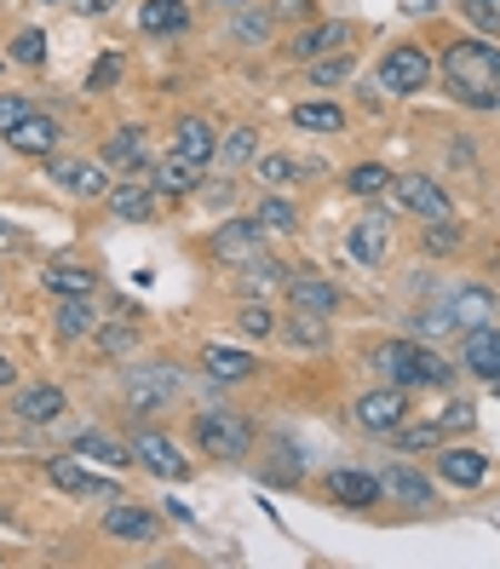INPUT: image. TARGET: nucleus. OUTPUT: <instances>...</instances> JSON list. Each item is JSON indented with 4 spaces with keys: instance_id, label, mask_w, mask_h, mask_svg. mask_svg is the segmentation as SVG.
Returning a JSON list of instances; mask_svg holds the SVG:
<instances>
[{
    "instance_id": "45",
    "label": "nucleus",
    "mask_w": 500,
    "mask_h": 569,
    "mask_svg": "<svg viewBox=\"0 0 500 569\" xmlns=\"http://www.w3.org/2000/svg\"><path fill=\"white\" fill-rule=\"evenodd\" d=\"M426 248H431V253H454V248H460V224H454V219H431Z\"/></svg>"
},
{
    "instance_id": "22",
    "label": "nucleus",
    "mask_w": 500,
    "mask_h": 569,
    "mask_svg": "<svg viewBox=\"0 0 500 569\" xmlns=\"http://www.w3.org/2000/svg\"><path fill=\"white\" fill-rule=\"evenodd\" d=\"M202 362H208V375L224 380V386H242V380L259 375V357H253V351H230V346H208Z\"/></svg>"
},
{
    "instance_id": "26",
    "label": "nucleus",
    "mask_w": 500,
    "mask_h": 569,
    "mask_svg": "<svg viewBox=\"0 0 500 569\" xmlns=\"http://www.w3.org/2000/svg\"><path fill=\"white\" fill-rule=\"evenodd\" d=\"M380 495H397V500H409V507H426V500H431V478L414 472V466H391V472L380 478Z\"/></svg>"
},
{
    "instance_id": "48",
    "label": "nucleus",
    "mask_w": 500,
    "mask_h": 569,
    "mask_svg": "<svg viewBox=\"0 0 500 569\" xmlns=\"http://www.w3.org/2000/svg\"><path fill=\"white\" fill-rule=\"evenodd\" d=\"M29 116V104H23V98H12V92H0V139H7V132L18 127Z\"/></svg>"
},
{
    "instance_id": "46",
    "label": "nucleus",
    "mask_w": 500,
    "mask_h": 569,
    "mask_svg": "<svg viewBox=\"0 0 500 569\" xmlns=\"http://www.w3.org/2000/svg\"><path fill=\"white\" fill-rule=\"evenodd\" d=\"M431 443H443V426H409V431H397V449H403V455L431 449Z\"/></svg>"
},
{
    "instance_id": "33",
    "label": "nucleus",
    "mask_w": 500,
    "mask_h": 569,
    "mask_svg": "<svg viewBox=\"0 0 500 569\" xmlns=\"http://www.w3.org/2000/svg\"><path fill=\"white\" fill-rule=\"evenodd\" d=\"M454 317H460L466 328H483V322L494 317V293H489V288H460V293H454Z\"/></svg>"
},
{
    "instance_id": "7",
    "label": "nucleus",
    "mask_w": 500,
    "mask_h": 569,
    "mask_svg": "<svg viewBox=\"0 0 500 569\" xmlns=\"http://www.w3.org/2000/svg\"><path fill=\"white\" fill-rule=\"evenodd\" d=\"M403 415H409V391L403 386H380V391L357 397V426H369V431H397Z\"/></svg>"
},
{
    "instance_id": "10",
    "label": "nucleus",
    "mask_w": 500,
    "mask_h": 569,
    "mask_svg": "<svg viewBox=\"0 0 500 569\" xmlns=\"http://www.w3.org/2000/svg\"><path fill=\"white\" fill-rule=\"evenodd\" d=\"M282 288H288V306L306 311V317H333V311H340V288H333L328 277H317V271H299Z\"/></svg>"
},
{
    "instance_id": "38",
    "label": "nucleus",
    "mask_w": 500,
    "mask_h": 569,
    "mask_svg": "<svg viewBox=\"0 0 500 569\" xmlns=\"http://www.w3.org/2000/svg\"><path fill=\"white\" fill-rule=\"evenodd\" d=\"M237 328L253 333V340H264V333H277V311L264 306V299H248V306L237 311Z\"/></svg>"
},
{
    "instance_id": "1",
    "label": "nucleus",
    "mask_w": 500,
    "mask_h": 569,
    "mask_svg": "<svg viewBox=\"0 0 500 569\" xmlns=\"http://www.w3.org/2000/svg\"><path fill=\"white\" fill-rule=\"evenodd\" d=\"M443 87L472 110H500V52L489 41H454L443 52Z\"/></svg>"
},
{
    "instance_id": "13",
    "label": "nucleus",
    "mask_w": 500,
    "mask_h": 569,
    "mask_svg": "<svg viewBox=\"0 0 500 569\" xmlns=\"http://www.w3.org/2000/svg\"><path fill=\"white\" fill-rule=\"evenodd\" d=\"M104 535H116V541H156L161 535V518L144 512V507H127V500H110V512H104Z\"/></svg>"
},
{
    "instance_id": "52",
    "label": "nucleus",
    "mask_w": 500,
    "mask_h": 569,
    "mask_svg": "<svg viewBox=\"0 0 500 569\" xmlns=\"http://www.w3.org/2000/svg\"><path fill=\"white\" fill-rule=\"evenodd\" d=\"M12 380H18V362H12L7 351H0V386H12Z\"/></svg>"
},
{
    "instance_id": "18",
    "label": "nucleus",
    "mask_w": 500,
    "mask_h": 569,
    "mask_svg": "<svg viewBox=\"0 0 500 569\" xmlns=\"http://www.w3.org/2000/svg\"><path fill=\"white\" fill-rule=\"evenodd\" d=\"M12 409H18V420H29V426H52L63 409H70V397H63V386H23V391L12 397Z\"/></svg>"
},
{
    "instance_id": "11",
    "label": "nucleus",
    "mask_w": 500,
    "mask_h": 569,
    "mask_svg": "<svg viewBox=\"0 0 500 569\" xmlns=\"http://www.w3.org/2000/svg\"><path fill=\"white\" fill-rule=\"evenodd\" d=\"M328 500H340V507H374L380 500V478L374 472H357V466H333V472L322 478Z\"/></svg>"
},
{
    "instance_id": "31",
    "label": "nucleus",
    "mask_w": 500,
    "mask_h": 569,
    "mask_svg": "<svg viewBox=\"0 0 500 569\" xmlns=\"http://www.w3.org/2000/svg\"><path fill=\"white\" fill-rule=\"evenodd\" d=\"M277 282H288V264H282V259H264V253H253V259L242 264V293H248V299L271 293Z\"/></svg>"
},
{
    "instance_id": "24",
    "label": "nucleus",
    "mask_w": 500,
    "mask_h": 569,
    "mask_svg": "<svg viewBox=\"0 0 500 569\" xmlns=\"http://www.w3.org/2000/svg\"><path fill=\"white\" fill-rule=\"evenodd\" d=\"M346 41H351V23H317L299 41H288V58H322V52H340Z\"/></svg>"
},
{
    "instance_id": "6",
    "label": "nucleus",
    "mask_w": 500,
    "mask_h": 569,
    "mask_svg": "<svg viewBox=\"0 0 500 569\" xmlns=\"http://www.w3.org/2000/svg\"><path fill=\"white\" fill-rule=\"evenodd\" d=\"M47 179H52L63 196H81V202H92V196H110V167H104V161H70V156H58V161H47Z\"/></svg>"
},
{
    "instance_id": "41",
    "label": "nucleus",
    "mask_w": 500,
    "mask_h": 569,
    "mask_svg": "<svg viewBox=\"0 0 500 569\" xmlns=\"http://www.w3.org/2000/svg\"><path fill=\"white\" fill-rule=\"evenodd\" d=\"M357 196H380V190H391V173L380 161H362V167H351V179H346Z\"/></svg>"
},
{
    "instance_id": "37",
    "label": "nucleus",
    "mask_w": 500,
    "mask_h": 569,
    "mask_svg": "<svg viewBox=\"0 0 500 569\" xmlns=\"http://www.w3.org/2000/svg\"><path fill=\"white\" fill-rule=\"evenodd\" d=\"M132 346H139V322H110V328H98V351H104V357H121V351H132Z\"/></svg>"
},
{
    "instance_id": "20",
    "label": "nucleus",
    "mask_w": 500,
    "mask_h": 569,
    "mask_svg": "<svg viewBox=\"0 0 500 569\" xmlns=\"http://www.w3.org/2000/svg\"><path fill=\"white\" fill-rule=\"evenodd\" d=\"M144 156H150V139H144V127H116L110 139H104V167H127V173H139L144 167Z\"/></svg>"
},
{
    "instance_id": "34",
    "label": "nucleus",
    "mask_w": 500,
    "mask_h": 569,
    "mask_svg": "<svg viewBox=\"0 0 500 569\" xmlns=\"http://www.w3.org/2000/svg\"><path fill=\"white\" fill-rule=\"evenodd\" d=\"M76 455H81V460H104V466H127V460H132V449L110 443L104 431H81V438H76Z\"/></svg>"
},
{
    "instance_id": "14",
    "label": "nucleus",
    "mask_w": 500,
    "mask_h": 569,
    "mask_svg": "<svg viewBox=\"0 0 500 569\" xmlns=\"http://www.w3.org/2000/svg\"><path fill=\"white\" fill-rule=\"evenodd\" d=\"M259 237H264V230H259L253 219H242V224H219L208 248H213V259H224L230 271H237V264H248V259L259 253Z\"/></svg>"
},
{
    "instance_id": "53",
    "label": "nucleus",
    "mask_w": 500,
    "mask_h": 569,
    "mask_svg": "<svg viewBox=\"0 0 500 569\" xmlns=\"http://www.w3.org/2000/svg\"><path fill=\"white\" fill-rule=\"evenodd\" d=\"M12 248H18V237H12V224L0 219V253H12Z\"/></svg>"
},
{
    "instance_id": "54",
    "label": "nucleus",
    "mask_w": 500,
    "mask_h": 569,
    "mask_svg": "<svg viewBox=\"0 0 500 569\" xmlns=\"http://www.w3.org/2000/svg\"><path fill=\"white\" fill-rule=\"evenodd\" d=\"M219 7H224V12H242V7H253V0H219Z\"/></svg>"
},
{
    "instance_id": "44",
    "label": "nucleus",
    "mask_w": 500,
    "mask_h": 569,
    "mask_svg": "<svg viewBox=\"0 0 500 569\" xmlns=\"http://www.w3.org/2000/svg\"><path fill=\"white\" fill-rule=\"evenodd\" d=\"M253 144H259V132H253V127H237V132L219 144V161H224V167H242V161L253 156Z\"/></svg>"
},
{
    "instance_id": "55",
    "label": "nucleus",
    "mask_w": 500,
    "mask_h": 569,
    "mask_svg": "<svg viewBox=\"0 0 500 569\" xmlns=\"http://www.w3.org/2000/svg\"><path fill=\"white\" fill-rule=\"evenodd\" d=\"M0 299H7V288H0Z\"/></svg>"
},
{
    "instance_id": "21",
    "label": "nucleus",
    "mask_w": 500,
    "mask_h": 569,
    "mask_svg": "<svg viewBox=\"0 0 500 569\" xmlns=\"http://www.w3.org/2000/svg\"><path fill=\"white\" fill-rule=\"evenodd\" d=\"M139 29H144V36H184V29H190V7H184V0H144V7H139Z\"/></svg>"
},
{
    "instance_id": "47",
    "label": "nucleus",
    "mask_w": 500,
    "mask_h": 569,
    "mask_svg": "<svg viewBox=\"0 0 500 569\" xmlns=\"http://www.w3.org/2000/svg\"><path fill=\"white\" fill-rule=\"evenodd\" d=\"M264 29H271V18L242 7V18H237V41H242V47H259V41H264Z\"/></svg>"
},
{
    "instance_id": "50",
    "label": "nucleus",
    "mask_w": 500,
    "mask_h": 569,
    "mask_svg": "<svg viewBox=\"0 0 500 569\" xmlns=\"http://www.w3.org/2000/svg\"><path fill=\"white\" fill-rule=\"evenodd\" d=\"M121 7V0H76V12L81 18H98V12H116Z\"/></svg>"
},
{
    "instance_id": "23",
    "label": "nucleus",
    "mask_w": 500,
    "mask_h": 569,
    "mask_svg": "<svg viewBox=\"0 0 500 569\" xmlns=\"http://www.w3.org/2000/svg\"><path fill=\"white\" fill-rule=\"evenodd\" d=\"M438 472H443L454 489H478V483L489 478V460H483L478 449H443V455H438Z\"/></svg>"
},
{
    "instance_id": "30",
    "label": "nucleus",
    "mask_w": 500,
    "mask_h": 569,
    "mask_svg": "<svg viewBox=\"0 0 500 569\" xmlns=\"http://www.w3.org/2000/svg\"><path fill=\"white\" fill-rule=\"evenodd\" d=\"M47 282V293H98V271H87V264H76V259H63V264H52V271L41 277Z\"/></svg>"
},
{
    "instance_id": "28",
    "label": "nucleus",
    "mask_w": 500,
    "mask_h": 569,
    "mask_svg": "<svg viewBox=\"0 0 500 569\" xmlns=\"http://www.w3.org/2000/svg\"><path fill=\"white\" fill-rule=\"evenodd\" d=\"M253 224L264 230V237H293V230H299V208L288 202V196H264V202H259V213H253Z\"/></svg>"
},
{
    "instance_id": "19",
    "label": "nucleus",
    "mask_w": 500,
    "mask_h": 569,
    "mask_svg": "<svg viewBox=\"0 0 500 569\" xmlns=\"http://www.w3.org/2000/svg\"><path fill=\"white\" fill-rule=\"evenodd\" d=\"M173 150H179L184 161H196V167H208V161L219 156V132H213L202 116H184V121L173 127Z\"/></svg>"
},
{
    "instance_id": "32",
    "label": "nucleus",
    "mask_w": 500,
    "mask_h": 569,
    "mask_svg": "<svg viewBox=\"0 0 500 569\" xmlns=\"http://www.w3.org/2000/svg\"><path fill=\"white\" fill-rule=\"evenodd\" d=\"M293 127H306V132H346V110L328 104V98H311V104H293Z\"/></svg>"
},
{
    "instance_id": "2",
    "label": "nucleus",
    "mask_w": 500,
    "mask_h": 569,
    "mask_svg": "<svg viewBox=\"0 0 500 569\" xmlns=\"http://www.w3.org/2000/svg\"><path fill=\"white\" fill-rule=\"evenodd\" d=\"M374 368L391 380V386H449V375L454 368L431 351V346H420V340H386L380 351H374Z\"/></svg>"
},
{
    "instance_id": "5",
    "label": "nucleus",
    "mask_w": 500,
    "mask_h": 569,
    "mask_svg": "<svg viewBox=\"0 0 500 569\" xmlns=\"http://www.w3.org/2000/svg\"><path fill=\"white\" fill-rule=\"evenodd\" d=\"M431 70H438V63H431V52L426 47H391L386 58H380V87L386 92H397V98H409V92H420V87H431Z\"/></svg>"
},
{
    "instance_id": "9",
    "label": "nucleus",
    "mask_w": 500,
    "mask_h": 569,
    "mask_svg": "<svg viewBox=\"0 0 500 569\" xmlns=\"http://www.w3.org/2000/svg\"><path fill=\"white\" fill-rule=\"evenodd\" d=\"M391 190H397V202H403L409 213H420V219H454V202H449V190L438 184V179H391Z\"/></svg>"
},
{
    "instance_id": "25",
    "label": "nucleus",
    "mask_w": 500,
    "mask_h": 569,
    "mask_svg": "<svg viewBox=\"0 0 500 569\" xmlns=\"http://www.w3.org/2000/svg\"><path fill=\"white\" fill-rule=\"evenodd\" d=\"M351 259L357 264H369V271H374V264L386 259V219L380 213H369V219H362V224H351Z\"/></svg>"
},
{
    "instance_id": "17",
    "label": "nucleus",
    "mask_w": 500,
    "mask_h": 569,
    "mask_svg": "<svg viewBox=\"0 0 500 569\" xmlns=\"http://www.w3.org/2000/svg\"><path fill=\"white\" fill-rule=\"evenodd\" d=\"M132 460L150 466V472H156V478H167V483H179V478H184V455H179L173 443H167L161 431H139V443H132Z\"/></svg>"
},
{
    "instance_id": "15",
    "label": "nucleus",
    "mask_w": 500,
    "mask_h": 569,
    "mask_svg": "<svg viewBox=\"0 0 500 569\" xmlns=\"http://www.w3.org/2000/svg\"><path fill=\"white\" fill-rule=\"evenodd\" d=\"M58 139H63L58 121H52V116H41V110H29V116L7 132V144H12L18 156H52V150H58Z\"/></svg>"
},
{
    "instance_id": "40",
    "label": "nucleus",
    "mask_w": 500,
    "mask_h": 569,
    "mask_svg": "<svg viewBox=\"0 0 500 569\" xmlns=\"http://www.w3.org/2000/svg\"><path fill=\"white\" fill-rule=\"evenodd\" d=\"M460 18L483 36H500V0H460Z\"/></svg>"
},
{
    "instance_id": "16",
    "label": "nucleus",
    "mask_w": 500,
    "mask_h": 569,
    "mask_svg": "<svg viewBox=\"0 0 500 569\" xmlns=\"http://www.w3.org/2000/svg\"><path fill=\"white\" fill-rule=\"evenodd\" d=\"M460 362L472 368L478 380H489V386H500V333L483 322V328H472L466 333V346H460Z\"/></svg>"
},
{
    "instance_id": "36",
    "label": "nucleus",
    "mask_w": 500,
    "mask_h": 569,
    "mask_svg": "<svg viewBox=\"0 0 500 569\" xmlns=\"http://www.w3.org/2000/svg\"><path fill=\"white\" fill-rule=\"evenodd\" d=\"M12 58L23 63V70H41V63H47V29H18Z\"/></svg>"
},
{
    "instance_id": "27",
    "label": "nucleus",
    "mask_w": 500,
    "mask_h": 569,
    "mask_svg": "<svg viewBox=\"0 0 500 569\" xmlns=\"http://www.w3.org/2000/svg\"><path fill=\"white\" fill-rule=\"evenodd\" d=\"M196 179H202V167L184 161V156L173 150V156H167V161L156 167V179H150V184H156L161 196H190V190H196Z\"/></svg>"
},
{
    "instance_id": "12",
    "label": "nucleus",
    "mask_w": 500,
    "mask_h": 569,
    "mask_svg": "<svg viewBox=\"0 0 500 569\" xmlns=\"http://www.w3.org/2000/svg\"><path fill=\"white\" fill-rule=\"evenodd\" d=\"M110 213L121 219V224H144L150 213H156V184L150 179H121V184H110Z\"/></svg>"
},
{
    "instance_id": "43",
    "label": "nucleus",
    "mask_w": 500,
    "mask_h": 569,
    "mask_svg": "<svg viewBox=\"0 0 500 569\" xmlns=\"http://www.w3.org/2000/svg\"><path fill=\"white\" fill-rule=\"evenodd\" d=\"M121 81V52H98V63L87 70V92H110Z\"/></svg>"
},
{
    "instance_id": "8",
    "label": "nucleus",
    "mask_w": 500,
    "mask_h": 569,
    "mask_svg": "<svg viewBox=\"0 0 500 569\" xmlns=\"http://www.w3.org/2000/svg\"><path fill=\"white\" fill-rule=\"evenodd\" d=\"M47 483H52V489H63V495L121 500V489H116V483H104V478H92V472H87V466H81L76 455H58V460H47Z\"/></svg>"
},
{
    "instance_id": "29",
    "label": "nucleus",
    "mask_w": 500,
    "mask_h": 569,
    "mask_svg": "<svg viewBox=\"0 0 500 569\" xmlns=\"http://www.w3.org/2000/svg\"><path fill=\"white\" fill-rule=\"evenodd\" d=\"M92 322H98L92 293H63V299H58V333H63V340H81Z\"/></svg>"
},
{
    "instance_id": "35",
    "label": "nucleus",
    "mask_w": 500,
    "mask_h": 569,
    "mask_svg": "<svg viewBox=\"0 0 500 569\" xmlns=\"http://www.w3.org/2000/svg\"><path fill=\"white\" fill-rule=\"evenodd\" d=\"M288 340H293V346H311V351H317V346H328V317H306V311H293V317H288Z\"/></svg>"
},
{
    "instance_id": "51",
    "label": "nucleus",
    "mask_w": 500,
    "mask_h": 569,
    "mask_svg": "<svg viewBox=\"0 0 500 569\" xmlns=\"http://www.w3.org/2000/svg\"><path fill=\"white\" fill-rule=\"evenodd\" d=\"M311 0H277V18H306Z\"/></svg>"
},
{
    "instance_id": "42",
    "label": "nucleus",
    "mask_w": 500,
    "mask_h": 569,
    "mask_svg": "<svg viewBox=\"0 0 500 569\" xmlns=\"http://www.w3.org/2000/svg\"><path fill=\"white\" fill-rule=\"evenodd\" d=\"M253 173H259V184H264V190H282V184H293V173H299V167H293L288 156H259V167H253Z\"/></svg>"
},
{
    "instance_id": "4",
    "label": "nucleus",
    "mask_w": 500,
    "mask_h": 569,
    "mask_svg": "<svg viewBox=\"0 0 500 569\" xmlns=\"http://www.w3.org/2000/svg\"><path fill=\"white\" fill-rule=\"evenodd\" d=\"M196 449L213 460H242L253 449V426L237 409H202L196 415Z\"/></svg>"
},
{
    "instance_id": "3",
    "label": "nucleus",
    "mask_w": 500,
    "mask_h": 569,
    "mask_svg": "<svg viewBox=\"0 0 500 569\" xmlns=\"http://www.w3.org/2000/svg\"><path fill=\"white\" fill-rule=\"evenodd\" d=\"M184 397V368L179 362H167V357H150V362H139L127 375V403H132V415H161V409H173Z\"/></svg>"
},
{
    "instance_id": "49",
    "label": "nucleus",
    "mask_w": 500,
    "mask_h": 569,
    "mask_svg": "<svg viewBox=\"0 0 500 569\" xmlns=\"http://www.w3.org/2000/svg\"><path fill=\"white\" fill-rule=\"evenodd\" d=\"M438 426H443V431H449V426H472V403H449V415H443Z\"/></svg>"
},
{
    "instance_id": "39",
    "label": "nucleus",
    "mask_w": 500,
    "mask_h": 569,
    "mask_svg": "<svg viewBox=\"0 0 500 569\" xmlns=\"http://www.w3.org/2000/svg\"><path fill=\"white\" fill-rule=\"evenodd\" d=\"M340 81H351V58L346 52L311 58V87H340Z\"/></svg>"
}]
</instances>
